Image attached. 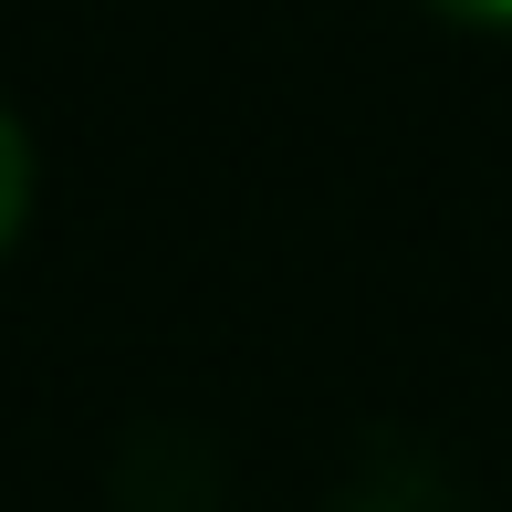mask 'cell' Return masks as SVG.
<instances>
[{"label": "cell", "mask_w": 512, "mask_h": 512, "mask_svg": "<svg viewBox=\"0 0 512 512\" xmlns=\"http://www.w3.org/2000/svg\"><path fill=\"white\" fill-rule=\"evenodd\" d=\"M21 209H32V147H21V126H11V105H0V251H11V230H21Z\"/></svg>", "instance_id": "1"}, {"label": "cell", "mask_w": 512, "mask_h": 512, "mask_svg": "<svg viewBox=\"0 0 512 512\" xmlns=\"http://www.w3.org/2000/svg\"><path fill=\"white\" fill-rule=\"evenodd\" d=\"M429 11H450V21H512V0H429Z\"/></svg>", "instance_id": "2"}]
</instances>
